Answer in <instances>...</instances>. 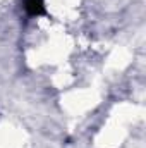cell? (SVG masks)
<instances>
[{
    "label": "cell",
    "instance_id": "obj_1",
    "mask_svg": "<svg viewBox=\"0 0 146 148\" xmlns=\"http://www.w3.org/2000/svg\"><path fill=\"white\" fill-rule=\"evenodd\" d=\"M24 9L31 16H40V14L45 12V7H43L41 0H24Z\"/></svg>",
    "mask_w": 146,
    "mask_h": 148
}]
</instances>
